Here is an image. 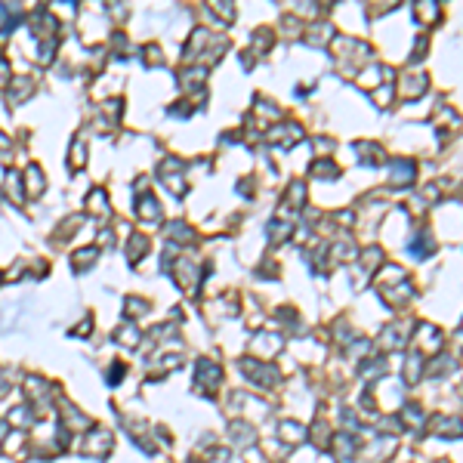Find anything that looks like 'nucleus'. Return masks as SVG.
I'll use <instances>...</instances> for the list:
<instances>
[{"label": "nucleus", "instance_id": "obj_1", "mask_svg": "<svg viewBox=\"0 0 463 463\" xmlns=\"http://www.w3.org/2000/svg\"><path fill=\"white\" fill-rule=\"evenodd\" d=\"M198 380H201L207 389H213L216 383H219V368H216V364H210V361H201V364H198Z\"/></svg>", "mask_w": 463, "mask_h": 463}, {"label": "nucleus", "instance_id": "obj_6", "mask_svg": "<svg viewBox=\"0 0 463 463\" xmlns=\"http://www.w3.org/2000/svg\"><path fill=\"white\" fill-rule=\"evenodd\" d=\"M3 74H10V68H6V62H3V56H0V84H3Z\"/></svg>", "mask_w": 463, "mask_h": 463}, {"label": "nucleus", "instance_id": "obj_4", "mask_svg": "<svg viewBox=\"0 0 463 463\" xmlns=\"http://www.w3.org/2000/svg\"><path fill=\"white\" fill-rule=\"evenodd\" d=\"M315 173H321V179H333V176H337V167L321 161V164H315Z\"/></svg>", "mask_w": 463, "mask_h": 463}, {"label": "nucleus", "instance_id": "obj_5", "mask_svg": "<svg viewBox=\"0 0 463 463\" xmlns=\"http://www.w3.org/2000/svg\"><path fill=\"white\" fill-rule=\"evenodd\" d=\"M71 164H74V167L84 164V142H74V158H71Z\"/></svg>", "mask_w": 463, "mask_h": 463}, {"label": "nucleus", "instance_id": "obj_2", "mask_svg": "<svg viewBox=\"0 0 463 463\" xmlns=\"http://www.w3.org/2000/svg\"><path fill=\"white\" fill-rule=\"evenodd\" d=\"M108 444H111V436H108V432L96 429V438L86 444V451H93V454H105V451H108Z\"/></svg>", "mask_w": 463, "mask_h": 463}, {"label": "nucleus", "instance_id": "obj_3", "mask_svg": "<svg viewBox=\"0 0 463 463\" xmlns=\"http://www.w3.org/2000/svg\"><path fill=\"white\" fill-rule=\"evenodd\" d=\"M411 173H414V167H411V164H405V167L399 164V167L392 170V182H395V185H399V182H405V185H407V182H411Z\"/></svg>", "mask_w": 463, "mask_h": 463}]
</instances>
